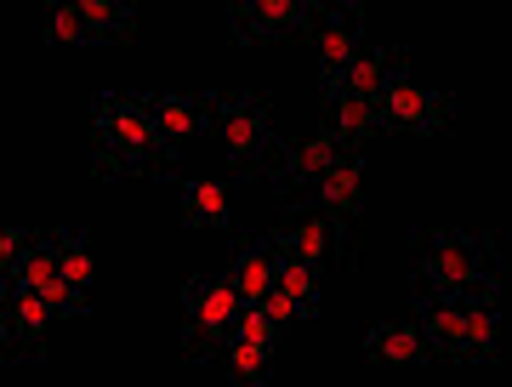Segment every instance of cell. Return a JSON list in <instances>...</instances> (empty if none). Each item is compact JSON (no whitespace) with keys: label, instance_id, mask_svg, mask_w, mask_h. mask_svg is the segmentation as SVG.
<instances>
[{"label":"cell","instance_id":"3","mask_svg":"<svg viewBox=\"0 0 512 387\" xmlns=\"http://www.w3.org/2000/svg\"><path fill=\"white\" fill-rule=\"evenodd\" d=\"M376 114H382V137H421V143H433V137H444V131L456 126V97L427 92L410 74V52L399 46L382 92H376Z\"/></svg>","mask_w":512,"mask_h":387},{"label":"cell","instance_id":"23","mask_svg":"<svg viewBox=\"0 0 512 387\" xmlns=\"http://www.w3.org/2000/svg\"><path fill=\"white\" fill-rule=\"evenodd\" d=\"M35 240H40V228H18V222H12V228L0 234V268H12V262H18Z\"/></svg>","mask_w":512,"mask_h":387},{"label":"cell","instance_id":"21","mask_svg":"<svg viewBox=\"0 0 512 387\" xmlns=\"http://www.w3.org/2000/svg\"><path fill=\"white\" fill-rule=\"evenodd\" d=\"M92 234H80V228H74L69 240H63V257H57V279H69V285H80V291H86V285H92Z\"/></svg>","mask_w":512,"mask_h":387},{"label":"cell","instance_id":"18","mask_svg":"<svg viewBox=\"0 0 512 387\" xmlns=\"http://www.w3.org/2000/svg\"><path fill=\"white\" fill-rule=\"evenodd\" d=\"M274 245V240H268ZM274 262H279V279H274V291H285L296 302V308H302V314L308 319H319V302H325V296H319V274H313L308 262H296L291 251H279L274 245Z\"/></svg>","mask_w":512,"mask_h":387},{"label":"cell","instance_id":"11","mask_svg":"<svg viewBox=\"0 0 512 387\" xmlns=\"http://www.w3.org/2000/svg\"><path fill=\"white\" fill-rule=\"evenodd\" d=\"M143 97V114L154 120V131H160L165 143H194V137H205V131H217V114H211V103H217V92H137Z\"/></svg>","mask_w":512,"mask_h":387},{"label":"cell","instance_id":"6","mask_svg":"<svg viewBox=\"0 0 512 387\" xmlns=\"http://www.w3.org/2000/svg\"><path fill=\"white\" fill-rule=\"evenodd\" d=\"M239 291L228 285V274H194L183 291V353L194 359V365H205L211 353H217V342L228 331H234L239 319Z\"/></svg>","mask_w":512,"mask_h":387},{"label":"cell","instance_id":"22","mask_svg":"<svg viewBox=\"0 0 512 387\" xmlns=\"http://www.w3.org/2000/svg\"><path fill=\"white\" fill-rule=\"evenodd\" d=\"M256 308H262V314L274 319V325H279V331H285V336H291L296 325L308 319V314H302V308H296V302H291V296H285V291H268V296H262V302H256Z\"/></svg>","mask_w":512,"mask_h":387},{"label":"cell","instance_id":"5","mask_svg":"<svg viewBox=\"0 0 512 387\" xmlns=\"http://www.w3.org/2000/svg\"><path fill=\"white\" fill-rule=\"evenodd\" d=\"M365 154H342L336 166L313 183V205L325 211L330 234H336V268L359 274L365 268V251H359V234H365Z\"/></svg>","mask_w":512,"mask_h":387},{"label":"cell","instance_id":"15","mask_svg":"<svg viewBox=\"0 0 512 387\" xmlns=\"http://www.w3.org/2000/svg\"><path fill=\"white\" fill-rule=\"evenodd\" d=\"M211 359L222 365V382H234V387H268V382H274V359H279V353L262 348V342H251V336L228 331L217 342V353H211Z\"/></svg>","mask_w":512,"mask_h":387},{"label":"cell","instance_id":"20","mask_svg":"<svg viewBox=\"0 0 512 387\" xmlns=\"http://www.w3.org/2000/svg\"><path fill=\"white\" fill-rule=\"evenodd\" d=\"M46 46H97L92 23H86V12H80V0H57V6H46Z\"/></svg>","mask_w":512,"mask_h":387},{"label":"cell","instance_id":"2","mask_svg":"<svg viewBox=\"0 0 512 387\" xmlns=\"http://www.w3.org/2000/svg\"><path fill=\"white\" fill-rule=\"evenodd\" d=\"M410 274L416 291H467L478 279L501 274V251L490 234L473 228H416L410 234Z\"/></svg>","mask_w":512,"mask_h":387},{"label":"cell","instance_id":"19","mask_svg":"<svg viewBox=\"0 0 512 387\" xmlns=\"http://www.w3.org/2000/svg\"><path fill=\"white\" fill-rule=\"evenodd\" d=\"M80 12L92 23L97 46H120V40L137 35V6L131 0H80Z\"/></svg>","mask_w":512,"mask_h":387},{"label":"cell","instance_id":"12","mask_svg":"<svg viewBox=\"0 0 512 387\" xmlns=\"http://www.w3.org/2000/svg\"><path fill=\"white\" fill-rule=\"evenodd\" d=\"M416 331L433 348V365H456L461 370V342H467V308L450 291H416Z\"/></svg>","mask_w":512,"mask_h":387},{"label":"cell","instance_id":"16","mask_svg":"<svg viewBox=\"0 0 512 387\" xmlns=\"http://www.w3.org/2000/svg\"><path fill=\"white\" fill-rule=\"evenodd\" d=\"M274 279H279V262H274L268 234L262 240H239L234 262H228V285L239 291V302H262V296L274 291Z\"/></svg>","mask_w":512,"mask_h":387},{"label":"cell","instance_id":"8","mask_svg":"<svg viewBox=\"0 0 512 387\" xmlns=\"http://www.w3.org/2000/svg\"><path fill=\"white\" fill-rule=\"evenodd\" d=\"M313 46H319V92L330 103L336 86H342V74H348V63L365 46V6H325L319 29H313Z\"/></svg>","mask_w":512,"mask_h":387},{"label":"cell","instance_id":"9","mask_svg":"<svg viewBox=\"0 0 512 387\" xmlns=\"http://www.w3.org/2000/svg\"><path fill=\"white\" fill-rule=\"evenodd\" d=\"M336 160H342V143H336L330 131H313V137H302V143H279V154L268 160V171H262V177L274 183L279 200H296V194L319 183Z\"/></svg>","mask_w":512,"mask_h":387},{"label":"cell","instance_id":"1","mask_svg":"<svg viewBox=\"0 0 512 387\" xmlns=\"http://www.w3.org/2000/svg\"><path fill=\"white\" fill-rule=\"evenodd\" d=\"M92 143H97V177H165L177 183V154L183 148L165 143L154 120L143 114L137 92H103L92 109Z\"/></svg>","mask_w":512,"mask_h":387},{"label":"cell","instance_id":"17","mask_svg":"<svg viewBox=\"0 0 512 387\" xmlns=\"http://www.w3.org/2000/svg\"><path fill=\"white\" fill-rule=\"evenodd\" d=\"M393 57H399V46H393V52H382V46H359V57L348 63L342 86H336V97H365V103H376L387 69H393ZM336 97H330V103H336ZM330 103H319V109H330Z\"/></svg>","mask_w":512,"mask_h":387},{"label":"cell","instance_id":"10","mask_svg":"<svg viewBox=\"0 0 512 387\" xmlns=\"http://www.w3.org/2000/svg\"><path fill=\"white\" fill-rule=\"evenodd\" d=\"M0 302H6V319H0L6 365H35V359H46V331L63 325L52 314V302L40 291H18V296H0Z\"/></svg>","mask_w":512,"mask_h":387},{"label":"cell","instance_id":"4","mask_svg":"<svg viewBox=\"0 0 512 387\" xmlns=\"http://www.w3.org/2000/svg\"><path fill=\"white\" fill-rule=\"evenodd\" d=\"M217 114V131H222V154H228V166H234L239 183H256L268 160L279 154V131H274V97L262 92H217L211 103Z\"/></svg>","mask_w":512,"mask_h":387},{"label":"cell","instance_id":"13","mask_svg":"<svg viewBox=\"0 0 512 387\" xmlns=\"http://www.w3.org/2000/svg\"><path fill=\"white\" fill-rule=\"evenodd\" d=\"M177 217L194 234H217V240H239L234 194L222 183H177Z\"/></svg>","mask_w":512,"mask_h":387},{"label":"cell","instance_id":"14","mask_svg":"<svg viewBox=\"0 0 512 387\" xmlns=\"http://www.w3.org/2000/svg\"><path fill=\"white\" fill-rule=\"evenodd\" d=\"M365 359L370 365H393V370H427L433 365V348H427V336L410 319H382L365 336Z\"/></svg>","mask_w":512,"mask_h":387},{"label":"cell","instance_id":"7","mask_svg":"<svg viewBox=\"0 0 512 387\" xmlns=\"http://www.w3.org/2000/svg\"><path fill=\"white\" fill-rule=\"evenodd\" d=\"M319 0H239L228 6V35L239 46H268V40H291L319 29Z\"/></svg>","mask_w":512,"mask_h":387}]
</instances>
